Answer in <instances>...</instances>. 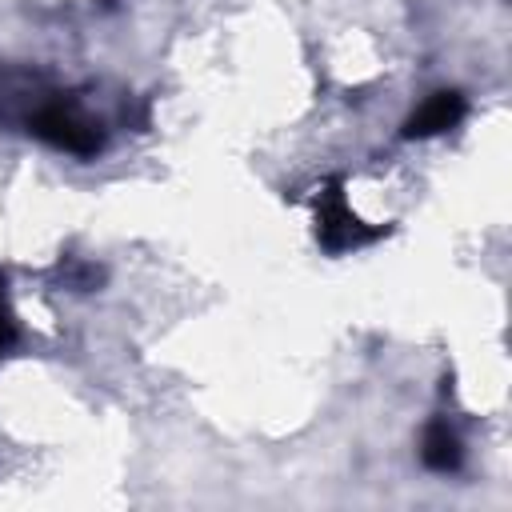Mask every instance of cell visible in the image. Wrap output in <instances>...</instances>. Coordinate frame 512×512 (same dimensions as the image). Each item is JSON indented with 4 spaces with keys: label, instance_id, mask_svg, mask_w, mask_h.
<instances>
[{
    "label": "cell",
    "instance_id": "1",
    "mask_svg": "<svg viewBox=\"0 0 512 512\" xmlns=\"http://www.w3.org/2000/svg\"><path fill=\"white\" fill-rule=\"evenodd\" d=\"M28 128H32L44 144L64 148V152H72V156H96L100 144H104V132H100L96 124H88L84 116H76L72 108H64V104L40 108Z\"/></svg>",
    "mask_w": 512,
    "mask_h": 512
},
{
    "label": "cell",
    "instance_id": "2",
    "mask_svg": "<svg viewBox=\"0 0 512 512\" xmlns=\"http://www.w3.org/2000/svg\"><path fill=\"white\" fill-rule=\"evenodd\" d=\"M316 236L324 240V248L344 252V248H356V244H368V240L384 236V228H368L364 220H356V216L344 208L340 192H328V196L320 200V212H316Z\"/></svg>",
    "mask_w": 512,
    "mask_h": 512
},
{
    "label": "cell",
    "instance_id": "3",
    "mask_svg": "<svg viewBox=\"0 0 512 512\" xmlns=\"http://www.w3.org/2000/svg\"><path fill=\"white\" fill-rule=\"evenodd\" d=\"M464 116V96L460 92H432L408 120H404V140H428L448 128H456Z\"/></svg>",
    "mask_w": 512,
    "mask_h": 512
},
{
    "label": "cell",
    "instance_id": "4",
    "mask_svg": "<svg viewBox=\"0 0 512 512\" xmlns=\"http://www.w3.org/2000/svg\"><path fill=\"white\" fill-rule=\"evenodd\" d=\"M420 456H424V464L432 468V472H452V468H460V440H456V432H448V424H432L428 432H424V444H420Z\"/></svg>",
    "mask_w": 512,
    "mask_h": 512
}]
</instances>
